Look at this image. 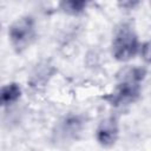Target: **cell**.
Masks as SVG:
<instances>
[{"label": "cell", "instance_id": "obj_7", "mask_svg": "<svg viewBox=\"0 0 151 151\" xmlns=\"http://www.w3.org/2000/svg\"><path fill=\"white\" fill-rule=\"evenodd\" d=\"M87 6L86 1H78V0H68V1H61L60 2V7L64 12L68 13V14H79L81 13Z\"/></svg>", "mask_w": 151, "mask_h": 151}, {"label": "cell", "instance_id": "obj_6", "mask_svg": "<svg viewBox=\"0 0 151 151\" xmlns=\"http://www.w3.org/2000/svg\"><path fill=\"white\" fill-rule=\"evenodd\" d=\"M21 96V88L17 83H11L1 88V104L4 106L15 103Z\"/></svg>", "mask_w": 151, "mask_h": 151}, {"label": "cell", "instance_id": "obj_8", "mask_svg": "<svg viewBox=\"0 0 151 151\" xmlns=\"http://www.w3.org/2000/svg\"><path fill=\"white\" fill-rule=\"evenodd\" d=\"M142 55H143V59L146 63L151 64V40L143 45V47H142Z\"/></svg>", "mask_w": 151, "mask_h": 151}, {"label": "cell", "instance_id": "obj_2", "mask_svg": "<svg viewBox=\"0 0 151 151\" xmlns=\"http://www.w3.org/2000/svg\"><path fill=\"white\" fill-rule=\"evenodd\" d=\"M138 51V37L130 25H123L112 40V54L119 61H127Z\"/></svg>", "mask_w": 151, "mask_h": 151}, {"label": "cell", "instance_id": "obj_4", "mask_svg": "<svg viewBox=\"0 0 151 151\" xmlns=\"http://www.w3.org/2000/svg\"><path fill=\"white\" fill-rule=\"evenodd\" d=\"M118 134H119L118 120L113 116L101 120L96 132L98 143L104 147H111L112 145H114V143L118 139Z\"/></svg>", "mask_w": 151, "mask_h": 151}, {"label": "cell", "instance_id": "obj_1", "mask_svg": "<svg viewBox=\"0 0 151 151\" xmlns=\"http://www.w3.org/2000/svg\"><path fill=\"white\" fill-rule=\"evenodd\" d=\"M146 70L143 67H129L119 76L114 91L104 97L113 106L126 105L133 103L140 94L142 81L144 80Z\"/></svg>", "mask_w": 151, "mask_h": 151}, {"label": "cell", "instance_id": "obj_3", "mask_svg": "<svg viewBox=\"0 0 151 151\" xmlns=\"http://www.w3.org/2000/svg\"><path fill=\"white\" fill-rule=\"evenodd\" d=\"M8 37L15 52L25 51L35 38L34 19L31 15H25L15 20L8 29Z\"/></svg>", "mask_w": 151, "mask_h": 151}, {"label": "cell", "instance_id": "obj_5", "mask_svg": "<svg viewBox=\"0 0 151 151\" xmlns=\"http://www.w3.org/2000/svg\"><path fill=\"white\" fill-rule=\"evenodd\" d=\"M83 127V122L78 116H68L63 122H60L57 129V138L61 140L77 138V134L80 133Z\"/></svg>", "mask_w": 151, "mask_h": 151}]
</instances>
